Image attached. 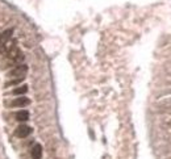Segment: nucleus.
Listing matches in <instances>:
<instances>
[{
    "label": "nucleus",
    "mask_w": 171,
    "mask_h": 159,
    "mask_svg": "<svg viewBox=\"0 0 171 159\" xmlns=\"http://www.w3.org/2000/svg\"><path fill=\"white\" fill-rule=\"evenodd\" d=\"M28 73V66L26 64H17L13 70H11L8 73V76L9 78H24V75Z\"/></svg>",
    "instance_id": "nucleus-1"
},
{
    "label": "nucleus",
    "mask_w": 171,
    "mask_h": 159,
    "mask_svg": "<svg viewBox=\"0 0 171 159\" xmlns=\"http://www.w3.org/2000/svg\"><path fill=\"white\" fill-rule=\"evenodd\" d=\"M32 133V128L28 125H20V126L16 129V135L20 137V138H25Z\"/></svg>",
    "instance_id": "nucleus-2"
},
{
    "label": "nucleus",
    "mask_w": 171,
    "mask_h": 159,
    "mask_svg": "<svg viewBox=\"0 0 171 159\" xmlns=\"http://www.w3.org/2000/svg\"><path fill=\"white\" fill-rule=\"evenodd\" d=\"M30 104V100L28 97H16L15 100L11 103L12 107H26Z\"/></svg>",
    "instance_id": "nucleus-3"
},
{
    "label": "nucleus",
    "mask_w": 171,
    "mask_h": 159,
    "mask_svg": "<svg viewBox=\"0 0 171 159\" xmlns=\"http://www.w3.org/2000/svg\"><path fill=\"white\" fill-rule=\"evenodd\" d=\"M30 154H32V159H41L42 158V146L36 144L32 147Z\"/></svg>",
    "instance_id": "nucleus-4"
},
{
    "label": "nucleus",
    "mask_w": 171,
    "mask_h": 159,
    "mask_svg": "<svg viewBox=\"0 0 171 159\" xmlns=\"http://www.w3.org/2000/svg\"><path fill=\"white\" fill-rule=\"evenodd\" d=\"M12 33H13V29H8V30L3 32L2 34H0V45H3V43H7L9 38L12 37Z\"/></svg>",
    "instance_id": "nucleus-5"
},
{
    "label": "nucleus",
    "mask_w": 171,
    "mask_h": 159,
    "mask_svg": "<svg viewBox=\"0 0 171 159\" xmlns=\"http://www.w3.org/2000/svg\"><path fill=\"white\" fill-rule=\"evenodd\" d=\"M29 118V112L28 111H19L17 113H16V120L17 121H26V120Z\"/></svg>",
    "instance_id": "nucleus-6"
},
{
    "label": "nucleus",
    "mask_w": 171,
    "mask_h": 159,
    "mask_svg": "<svg viewBox=\"0 0 171 159\" xmlns=\"http://www.w3.org/2000/svg\"><path fill=\"white\" fill-rule=\"evenodd\" d=\"M28 92V86L26 84H23V86H19V87H16V88L12 91V94L13 95H24Z\"/></svg>",
    "instance_id": "nucleus-7"
},
{
    "label": "nucleus",
    "mask_w": 171,
    "mask_h": 159,
    "mask_svg": "<svg viewBox=\"0 0 171 159\" xmlns=\"http://www.w3.org/2000/svg\"><path fill=\"white\" fill-rule=\"evenodd\" d=\"M24 80V78H15L12 80H9L5 83V87H11V86H17L19 83H21V82Z\"/></svg>",
    "instance_id": "nucleus-8"
}]
</instances>
